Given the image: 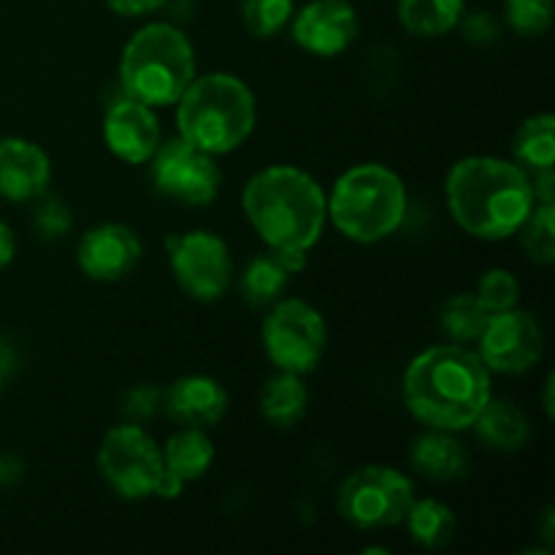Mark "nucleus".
<instances>
[{
    "label": "nucleus",
    "mask_w": 555,
    "mask_h": 555,
    "mask_svg": "<svg viewBox=\"0 0 555 555\" xmlns=\"http://www.w3.org/2000/svg\"><path fill=\"white\" fill-rule=\"evenodd\" d=\"M52 163L36 141L9 135L0 139V195L16 204L36 201L47 193Z\"/></svg>",
    "instance_id": "nucleus-16"
},
{
    "label": "nucleus",
    "mask_w": 555,
    "mask_h": 555,
    "mask_svg": "<svg viewBox=\"0 0 555 555\" xmlns=\"http://www.w3.org/2000/svg\"><path fill=\"white\" fill-rule=\"evenodd\" d=\"M545 410H547V415L553 417V374H551V377H547V390H545Z\"/></svg>",
    "instance_id": "nucleus-39"
},
{
    "label": "nucleus",
    "mask_w": 555,
    "mask_h": 555,
    "mask_svg": "<svg viewBox=\"0 0 555 555\" xmlns=\"http://www.w3.org/2000/svg\"><path fill=\"white\" fill-rule=\"evenodd\" d=\"M119 410L128 417V423H146L163 410V390L155 385H135V388L125 390L119 399Z\"/></svg>",
    "instance_id": "nucleus-32"
},
{
    "label": "nucleus",
    "mask_w": 555,
    "mask_h": 555,
    "mask_svg": "<svg viewBox=\"0 0 555 555\" xmlns=\"http://www.w3.org/2000/svg\"><path fill=\"white\" fill-rule=\"evenodd\" d=\"M274 255L285 266L287 274H298L307 269V249H274Z\"/></svg>",
    "instance_id": "nucleus-36"
},
{
    "label": "nucleus",
    "mask_w": 555,
    "mask_h": 555,
    "mask_svg": "<svg viewBox=\"0 0 555 555\" xmlns=\"http://www.w3.org/2000/svg\"><path fill=\"white\" fill-rule=\"evenodd\" d=\"M464 11L466 0H399L396 5L401 27L417 38L448 36L459 27Z\"/></svg>",
    "instance_id": "nucleus-20"
},
{
    "label": "nucleus",
    "mask_w": 555,
    "mask_h": 555,
    "mask_svg": "<svg viewBox=\"0 0 555 555\" xmlns=\"http://www.w3.org/2000/svg\"><path fill=\"white\" fill-rule=\"evenodd\" d=\"M410 464L417 475L431 482L464 480L472 472V459L464 444L450 431H437V428H428L412 442Z\"/></svg>",
    "instance_id": "nucleus-18"
},
{
    "label": "nucleus",
    "mask_w": 555,
    "mask_h": 555,
    "mask_svg": "<svg viewBox=\"0 0 555 555\" xmlns=\"http://www.w3.org/2000/svg\"><path fill=\"white\" fill-rule=\"evenodd\" d=\"M249 225L271 249H312L328 220L325 193L314 177L296 166H269L242 193Z\"/></svg>",
    "instance_id": "nucleus-3"
},
{
    "label": "nucleus",
    "mask_w": 555,
    "mask_h": 555,
    "mask_svg": "<svg viewBox=\"0 0 555 555\" xmlns=\"http://www.w3.org/2000/svg\"><path fill=\"white\" fill-rule=\"evenodd\" d=\"M504 20L518 36H545L553 27V0H504Z\"/></svg>",
    "instance_id": "nucleus-29"
},
{
    "label": "nucleus",
    "mask_w": 555,
    "mask_h": 555,
    "mask_svg": "<svg viewBox=\"0 0 555 555\" xmlns=\"http://www.w3.org/2000/svg\"><path fill=\"white\" fill-rule=\"evenodd\" d=\"M163 410L184 428H215L228 412V390L206 374H188L163 393Z\"/></svg>",
    "instance_id": "nucleus-17"
},
{
    "label": "nucleus",
    "mask_w": 555,
    "mask_h": 555,
    "mask_svg": "<svg viewBox=\"0 0 555 555\" xmlns=\"http://www.w3.org/2000/svg\"><path fill=\"white\" fill-rule=\"evenodd\" d=\"M293 0H242V22L253 36L271 38L293 20Z\"/></svg>",
    "instance_id": "nucleus-28"
},
{
    "label": "nucleus",
    "mask_w": 555,
    "mask_h": 555,
    "mask_svg": "<svg viewBox=\"0 0 555 555\" xmlns=\"http://www.w3.org/2000/svg\"><path fill=\"white\" fill-rule=\"evenodd\" d=\"M325 204L339 233L358 244H377L404 222L406 188L393 168L361 163L336 179Z\"/></svg>",
    "instance_id": "nucleus-6"
},
{
    "label": "nucleus",
    "mask_w": 555,
    "mask_h": 555,
    "mask_svg": "<svg viewBox=\"0 0 555 555\" xmlns=\"http://www.w3.org/2000/svg\"><path fill=\"white\" fill-rule=\"evenodd\" d=\"M103 139L119 160L141 166V163L152 160L163 133L152 106L125 95L108 106L106 117H103Z\"/></svg>",
    "instance_id": "nucleus-15"
},
{
    "label": "nucleus",
    "mask_w": 555,
    "mask_h": 555,
    "mask_svg": "<svg viewBox=\"0 0 555 555\" xmlns=\"http://www.w3.org/2000/svg\"><path fill=\"white\" fill-rule=\"evenodd\" d=\"M0 388H3V372H0Z\"/></svg>",
    "instance_id": "nucleus-40"
},
{
    "label": "nucleus",
    "mask_w": 555,
    "mask_h": 555,
    "mask_svg": "<svg viewBox=\"0 0 555 555\" xmlns=\"http://www.w3.org/2000/svg\"><path fill=\"white\" fill-rule=\"evenodd\" d=\"M287 280H291V274H287L285 266L280 263V258L271 249V253L249 260L242 280H238V291H242V298L249 307H271V304L282 298Z\"/></svg>",
    "instance_id": "nucleus-25"
},
{
    "label": "nucleus",
    "mask_w": 555,
    "mask_h": 555,
    "mask_svg": "<svg viewBox=\"0 0 555 555\" xmlns=\"http://www.w3.org/2000/svg\"><path fill=\"white\" fill-rule=\"evenodd\" d=\"M545 336L537 318L524 309L491 312L486 328L477 336V356L488 372L524 374L542 358Z\"/></svg>",
    "instance_id": "nucleus-12"
},
{
    "label": "nucleus",
    "mask_w": 555,
    "mask_h": 555,
    "mask_svg": "<svg viewBox=\"0 0 555 555\" xmlns=\"http://www.w3.org/2000/svg\"><path fill=\"white\" fill-rule=\"evenodd\" d=\"M477 428V437L493 450L502 453H515V450L526 448L531 437L529 421H526L524 410L509 401H488L477 421L472 423Z\"/></svg>",
    "instance_id": "nucleus-19"
},
{
    "label": "nucleus",
    "mask_w": 555,
    "mask_h": 555,
    "mask_svg": "<svg viewBox=\"0 0 555 555\" xmlns=\"http://www.w3.org/2000/svg\"><path fill=\"white\" fill-rule=\"evenodd\" d=\"M513 155L520 168L529 173L553 171L555 166V117L534 114L526 119L513 135Z\"/></svg>",
    "instance_id": "nucleus-23"
},
{
    "label": "nucleus",
    "mask_w": 555,
    "mask_h": 555,
    "mask_svg": "<svg viewBox=\"0 0 555 555\" xmlns=\"http://www.w3.org/2000/svg\"><path fill=\"white\" fill-rule=\"evenodd\" d=\"M163 469V450L139 423L114 426L98 448V472L117 496L130 502L155 496Z\"/></svg>",
    "instance_id": "nucleus-9"
},
{
    "label": "nucleus",
    "mask_w": 555,
    "mask_h": 555,
    "mask_svg": "<svg viewBox=\"0 0 555 555\" xmlns=\"http://www.w3.org/2000/svg\"><path fill=\"white\" fill-rule=\"evenodd\" d=\"M444 195L453 220L482 242H502L518 233L537 204L531 173L518 163L488 155L455 163Z\"/></svg>",
    "instance_id": "nucleus-2"
},
{
    "label": "nucleus",
    "mask_w": 555,
    "mask_h": 555,
    "mask_svg": "<svg viewBox=\"0 0 555 555\" xmlns=\"http://www.w3.org/2000/svg\"><path fill=\"white\" fill-rule=\"evenodd\" d=\"M491 401V372L466 345H437L412 358L404 404L417 423L437 431H464Z\"/></svg>",
    "instance_id": "nucleus-1"
},
{
    "label": "nucleus",
    "mask_w": 555,
    "mask_h": 555,
    "mask_svg": "<svg viewBox=\"0 0 555 555\" xmlns=\"http://www.w3.org/2000/svg\"><path fill=\"white\" fill-rule=\"evenodd\" d=\"M410 537L426 551H442L453 542L459 520L448 504L437 499H415L404 518Z\"/></svg>",
    "instance_id": "nucleus-24"
},
{
    "label": "nucleus",
    "mask_w": 555,
    "mask_h": 555,
    "mask_svg": "<svg viewBox=\"0 0 555 555\" xmlns=\"http://www.w3.org/2000/svg\"><path fill=\"white\" fill-rule=\"evenodd\" d=\"M152 184L157 193L190 206H206L217 198L222 184V171L215 155L198 150L195 144L177 139L160 141L152 155Z\"/></svg>",
    "instance_id": "nucleus-11"
},
{
    "label": "nucleus",
    "mask_w": 555,
    "mask_h": 555,
    "mask_svg": "<svg viewBox=\"0 0 555 555\" xmlns=\"http://www.w3.org/2000/svg\"><path fill=\"white\" fill-rule=\"evenodd\" d=\"M488 318H491V312L482 307L475 293H459L442 307L439 325L455 345H472L482 334Z\"/></svg>",
    "instance_id": "nucleus-26"
},
{
    "label": "nucleus",
    "mask_w": 555,
    "mask_h": 555,
    "mask_svg": "<svg viewBox=\"0 0 555 555\" xmlns=\"http://www.w3.org/2000/svg\"><path fill=\"white\" fill-rule=\"evenodd\" d=\"M255 92L233 74L195 76L177 101L179 135L209 155H228L253 135Z\"/></svg>",
    "instance_id": "nucleus-4"
},
{
    "label": "nucleus",
    "mask_w": 555,
    "mask_h": 555,
    "mask_svg": "<svg viewBox=\"0 0 555 555\" xmlns=\"http://www.w3.org/2000/svg\"><path fill=\"white\" fill-rule=\"evenodd\" d=\"M215 461V444L206 437L204 428H184L171 434L163 448V464L168 472L179 477L182 482H193L209 472Z\"/></svg>",
    "instance_id": "nucleus-22"
},
{
    "label": "nucleus",
    "mask_w": 555,
    "mask_h": 555,
    "mask_svg": "<svg viewBox=\"0 0 555 555\" xmlns=\"http://www.w3.org/2000/svg\"><path fill=\"white\" fill-rule=\"evenodd\" d=\"M195 79V52L179 27L152 22L133 33L119 60L125 95L146 106H171Z\"/></svg>",
    "instance_id": "nucleus-5"
},
{
    "label": "nucleus",
    "mask_w": 555,
    "mask_h": 555,
    "mask_svg": "<svg viewBox=\"0 0 555 555\" xmlns=\"http://www.w3.org/2000/svg\"><path fill=\"white\" fill-rule=\"evenodd\" d=\"M415 502V486L393 466H361L339 488L336 507L350 526L361 531H383L404 524Z\"/></svg>",
    "instance_id": "nucleus-7"
},
{
    "label": "nucleus",
    "mask_w": 555,
    "mask_h": 555,
    "mask_svg": "<svg viewBox=\"0 0 555 555\" xmlns=\"http://www.w3.org/2000/svg\"><path fill=\"white\" fill-rule=\"evenodd\" d=\"M328 345L325 320L301 298H280L263 320V350L280 372L309 374L323 361Z\"/></svg>",
    "instance_id": "nucleus-8"
},
{
    "label": "nucleus",
    "mask_w": 555,
    "mask_h": 555,
    "mask_svg": "<svg viewBox=\"0 0 555 555\" xmlns=\"http://www.w3.org/2000/svg\"><path fill=\"white\" fill-rule=\"evenodd\" d=\"M459 27L464 41L475 43V47H491V43H496L499 36H502V25H499L496 16L486 9L464 11L459 20Z\"/></svg>",
    "instance_id": "nucleus-33"
},
{
    "label": "nucleus",
    "mask_w": 555,
    "mask_h": 555,
    "mask_svg": "<svg viewBox=\"0 0 555 555\" xmlns=\"http://www.w3.org/2000/svg\"><path fill=\"white\" fill-rule=\"evenodd\" d=\"M141 238L122 222H101L85 231L76 260L79 269L95 282H119L139 266Z\"/></svg>",
    "instance_id": "nucleus-14"
},
{
    "label": "nucleus",
    "mask_w": 555,
    "mask_h": 555,
    "mask_svg": "<svg viewBox=\"0 0 555 555\" xmlns=\"http://www.w3.org/2000/svg\"><path fill=\"white\" fill-rule=\"evenodd\" d=\"M166 3L168 0H106L108 9L119 16H144L163 9Z\"/></svg>",
    "instance_id": "nucleus-34"
},
{
    "label": "nucleus",
    "mask_w": 555,
    "mask_h": 555,
    "mask_svg": "<svg viewBox=\"0 0 555 555\" xmlns=\"http://www.w3.org/2000/svg\"><path fill=\"white\" fill-rule=\"evenodd\" d=\"M307 385L301 383L298 374L280 372L276 377L266 379L263 390H260V412L276 428L298 426L304 412H307Z\"/></svg>",
    "instance_id": "nucleus-21"
},
{
    "label": "nucleus",
    "mask_w": 555,
    "mask_h": 555,
    "mask_svg": "<svg viewBox=\"0 0 555 555\" xmlns=\"http://www.w3.org/2000/svg\"><path fill=\"white\" fill-rule=\"evenodd\" d=\"M542 540L547 542V545H553L555 537H553V509H547L545 513V524H542Z\"/></svg>",
    "instance_id": "nucleus-38"
},
{
    "label": "nucleus",
    "mask_w": 555,
    "mask_h": 555,
    "mask_svg": "<svg viewBox=\"0 0 555 555\" xmlns=\"http://www.w3.org/2000/svg\"><path fill=\"white\" fill-rule=\"evenodd\" d=\"M358 14L347 0H312L293 20V41L318 57H336L356 43Z\"/></svg>",
    "instance_id": "nucleus-13"
},
{
    "label": "nucleus",
    "mask_w": 555,
    "mask_h": 555,
    "mask_svg": "<svg viewBox=\"0 0 555 555\" xmlns=\"http://www.w3.org/2000/svg\"><path fill=\"white\" fill-rule=\"evenodd\" d=\"M520 238H524L526 255L534 263H555V204L534 206L520 225Z\"/></svg>",
    "instance_id": "nucleus-27"
},
{
    "label": "nucleus",
    "mask_w": 555,
    "mask_h": 555,
    "mask_svg": "<svg viewBox=\"0 0 555 555\" xmlns=\"http://www.w3.org/2000/svg\"><path fill=\"white\" fill-rule=\"evenodd\" d=\"M22 472L25 469H22V461L16 455H0V486H14V482H20Z\"/></svg>",
    "instance_id": "nucleus-35"
},
{
    "label": "nucleus",
    "mask_w": 555,
    "mask_h": 555,
    "mask_svg": "<svg viewBox=\"0 0 555 555\" xmlns=\"http://www.w3.org/2000/svg\"><path fill=\"white\" fill-rule=\"evenodd\" d=\"M475 296L480 298L488 312H504V309H513L518 304L520 285L509 271L491 269L480 276Z\"/></svg>",
    "instance_id": "nucleus-30"
},
{
    "label": "nucleus",
    "mask_w": 555,
    "mask_h": 555,
    "mask_svg": "<svg viewBox=\"0 0 555 555\" xmlns=\"http://www.w3.org/2000/svg\"><path fill=\"white\" fill-rule=\"evenodd\" d=\"M14 255H16L14 231H11V228L0 220V269H5V266L11 263V260H14Z\"/></svg>",
    "instance_id": "nucleus-37"
},
{
    "label": "nucleus",
    "mask_w": 555,
    "mask_h": 555,
    "mask_svg": "<svg viewBox=\"0 0 555 555\" xmlns=\"http://www.w3.org/2000/svg\"><path fill=\"white\" fill-rule=\"evenodd\" d=\"M33 225L49 242L63 238L70 231V225H74L70 206L63 198H57V195H41V201L33 209Z\"/></svg>",
    "instance_id": "nucleus-31"
},
{
    "label": "nucleus",
    "mask_w": 555,
    "mask_h": 555,
    "mask_svg": "<svg viewBox=\"0 0 555 555\" xmlns=\"http://www.w3.org/2000/svg\"><path fill=\"white\" fill-rule=\"evenodd\" d=\"M168 260L179 287L195 301H220L231 285V249L209 231L173 233L166 238Z\"/></svg>",
    "instance_id": "nucleus-10"
}]
</instances>
